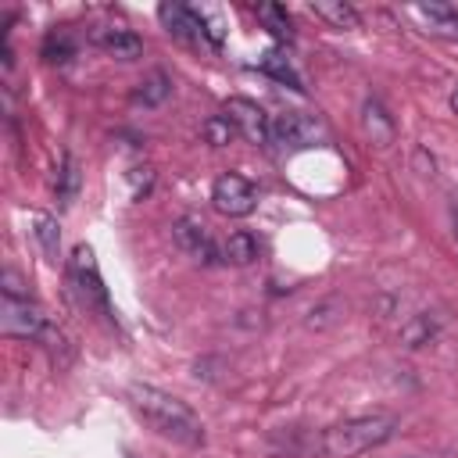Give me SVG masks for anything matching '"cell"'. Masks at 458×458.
<instances>
[{
	"instance_id": "3",
	"label": "cell",
	"mask_w": 458,
	"mask_h": 458,
	"mask_svg": "<svg viewBox=\"0 0 458 458\" xmlns=\"http://www.w3.org/2000/svg\"><path fill=\"white\" fill-rule=\"evenodd\" d=\"M0 329L4 336H21V340H32V344H43L50 351L64 347V333L50 322V315L29 297V301H14V297H4V308H0Z\"/></svg>"
},
{
	"instance_id": "23",
	"label": "cell",
	"mask_w": 458,
	"mask_h": 458,
	"mask_svg": "<svg viewBox=\"0 0 458 458\" xmlns=\"http://www.w3.org/2000/svg\"><path fill=\"white\" fill-rule=\"evenodd\" d=\"M451 111H454V114H458V86H454V89H451Z\"/></svg>"
},
{
	"instance_id": "2",
	"label": "cell",
	"mask_w": 458,
	"mask_h": 458,
	"mask_svg": "<svg viewBox=\"0 0 458 458\" xmlns=\"http://www.w3.org/2000/svg\"><path fill=\"white\" fill-rule=\"evenodd\" d=\"M397 429L394 415L372 411V415H354V419H340L333 426L322 429V451L329 458H358L379 444H386Z\"/></svg>"
},
{
	"instance_id": "5",
	"label": "cell",
	"mask_w": 458,
	"mask_h": 458,
	"mask_svg": "<svg viewBox=\"0 0 458 458\" xmlns=\"http://www.w3.org/2000/svg\"><path fill=\"white\" fill-rule=\"evenodd\" d=\"M211 204H215L218 215L243 218V215L254 211V204H258V190H254V182L243 179L240 172H225V175H218L215 186H211Z\"/></svg>"
},
{
	"instance_id": "7",
	"label": "cell",
	"mask_w": 458,
	"mask_h": 458,
	"mask_svg": "<svg viewBox=\"0 0 458 458\" xmlns=\"http://www.w3.org/2000/svg\"><path fill=\"white\" fill-rule=\"evenodd\" d=\"M225 118H229V122L236 125V132H240L247 143H254V147H261V143L272 140V118L265 114L261 104H254V100H247V97H229V100H225Z\"/></svg>"
},
{
	"instance_id": "8",
	"label": "cell",
	"mask_w": 458,
	"mask_h": 458,
	"mask_svg": "<svg viewBox=\"0 0 458 458\" xmlns=\"http://www.w3.org/2000/svg\"><path fill=\"white\" fill-rule=\"evenodd\" d=\"M172 236H175L179 250H186L190 258H197L204 265H215L218 261V247H215V240H211V233H208L204 222H197V218L186 215V218H179L172 225Z\"/></svg>"
},
{
	"instance_id": "22",
	"label": "cell",
	"mask_w": 458,
	"mask_h": 458,
	"mask_svg": "<svg viewBox=\"0 0 458 458\" xmlns=\"http://www.w3.org/2000/svg\"><path fill=\"white\" fill-rule=\"evenodd\" d=\"M451 229H454V240H458V193L451 197Z\"/></svg>"
},
{
	"instance_id": "6",
	"label": "cell",
	"mask_w": 458,
	"mask_h": 458,
	"mask_svg": "<svg viewBox=\"0 0 458 458\" xmlns=\"http://www.w3.org/2000/svg\"><path fill=\"white\" fill-rule=\"evenodd\" d=\"M322 136H326V125H322L315 114L286 111V114H276V118H272V140H276L279 147L304 150V147H315Z\"/></svg>"
},
{
	"instance_id": "24",
	"label": "cell",
	"mask_w": 458,
	"mask_h": 458,
	"mask_svg": "<svg viewBox=\"0 0 458 458\" xmlns=\"http://www.w3.org/2000/svg\"><path fill=\"white\" fill-rule=\"evenodd\" d=\"M411 458H415V454H411Z\"/></svg>"
},
{
	"instance_id": "19",
	"label": "cell",
	"mask_w": 458,
	"mask_h": 458,
	"mask_svg": "<svg viewBox=\"0 0 458 458\" xmlns=\"http://www.w3.org/2000/svg\"><path fill=\"white\" fill-rule=\"evenodd\" d=\"M261 72H268V75H276L279 82H286V86L301 89L297 72H293V68H290V61H286V57H279V54H265V57H261Z\"/></svg>"
},
{
	"instance_id": "9",
	"label": "cell",
	"mask_w": 458,
	"mask_h": 458,
	"mask_svg": "<svg viewBox=\"0 0 458 458\" xmlns=\"http://www.w3.org/2000/svg\"><path fill=\"white\" fill-rule=\"evenodd\" d=\"M157 18H161V25H165L175 39H186V43H200V39H204V18H200V11H193V7L161 4V7H157Z\"/></svg>"
},
{
	"instance_id": "4",
	"label": "cell",
	"mask_w": 458,
	"mask_h": 458,
	"mask_svg": "<svg viewBox=\"0 0 458 458\" xmlns=\"http://www.w3.org/2000/svg\"><path fill=\"white\" fill-rule=\"evenodd\" d=\"M64 272H68L72 297H75L86 311H97L100 318H111V301H107V286H104V279H100V268H97V254H93V247L75 243Z\"/></svg>"
},
{
	"instance_id": "10",
	"label": "cell",
	"mask_w": 458,
	"mask_h": 458,
	"mask_svg": "<svg viewBox=\"0 0 458 458\" xmlns=\"http://www.w3.org/2000/svg\"><path fill=\"white\" fill-rule=\"evenodd\" d=\"M93 43H97L100 50L114 54L118 61H132V57H140V50H143V39H140L132 29H125V25L93 29Z\"/></svg>"
},
{
	"instance_id": "13",
	"label": "cell",
	"mask_w": 458,
	"mask_h": 458,
	"mask_svg": "<svg viewBox=\"0 0 458 458\" xmlns=\"http://www.w3.org/2000/svg\"><path fill=\"white\" fill-rule=\"evenodd\" d=\"M172 93V82H168V75L165 72H150L136 89H132V104H143V107H154V104H161L165 97Z\"/></svg>"
},
{
	"instance_id": "21",
	"label": "cell",
	"mask_w": 458,
	"mask_h": 458,
	"mask_svg": "<svg viewBox=\"0 0 458 458\" xmlns=\"http://www.w3.org/2000/svg\"><path fill=\"white\" fill-rule=\"evenodd\" d=\"M68 54H72V43L64 39V32H61V36L50 32L47 43H43V57H47V61H68Z\"/></svg>"
},
{
	"instance_id": "14",
	"label": "cell",
	"mask_w": 458,
	"mask_h": 458,
	"mask_svg": "<svg viewBox=\"0 0 458 458\" xmlns=\"http://www.w3.org/2000/svg\"><path fill=\"white\" fill-rule=\"evenodd\" d=\"M254 14L265 21V29L276 36V39H293V21H290V14H286V7H279V4H258L254 7Z\"/></svg>"
},
{
	"instance_id": "16",
	"label": "cell",
	"mask_w": 458,
	"mask_h": 458,
	"mask_svg": "<svg viewBox=\"0 0 458 458\" xmlns=\"http://www.w3.org/2000/svg\"><path fill=\"white\" fill-rule=\"evenodd\" d=\"M54 190H57L61 204H72V197L79 190V165H75L72 154H61V168H57V179H54Z\"/></svg>"
},
{
	"instance_id": "12",
	"label": "cell",
	"mask_w": 458,
	"mask_h": 458,
	"mask_svg": "<svg viewBox=\"0 0 458 458\" xmlns=\"http://www.w3.org/2000/svg\"><path fill=\"white\" fill-rule=\"evenodd\" d=\"M32 236H36V243H39L43 258H47V261H57V247H61L57 218H54V215H43V211H36V215H32Z\"/></svg>"
},
{
	"instance_id": "1",
	"label": "cell",
	"mask_w": 458,
	"mask_h": 458,
	"mask_svg": "<svg viewBox=\"0 0 458 458\" xmlns=\"http://www.w3.org/2000/svg\"><path fill=\"white\" fill-rule=\"evenodd\" d=\"M125 397H129V408L136 411V419L143 426H150L157 437H165L172 444H182V447H204L200 415L186 401H179L175 394L147 386V383H136V386H129Z\"/></svg>"
},
{
	"instance_id": "17",
	"label": "cell",
	"mask_w": 458,
	"mask_h": 458,
	"mask_svg": "<svg viewBox=\"0 0 458 458\" xmlns=\"http://www.w3.org/2000/svg\"><path fill=\"white\" fill-rule=\"evenodd\" d=\"M433 333H437V318H429V315H415V318L401 329V336H404L408 347H422V344H429Z\"/></svg>"
},
{
	"instance_id": "18",
	"label": "cell",
	"mask_w": 458,
	"mask_h": 458,
	"mask_svg": "<svg viewBox=\"0 0 458 458\" xmlns=\"http://www.w3.org/2000/svg\"><path fill=\"white\" fill-rule=\"evenodd\" d=\"M233 136H240V132H236V125H233L225 114H215V118L204 122V140H208L211 147H225Z\"/></svg>"
},
{
	"instance_id": "11",
	"label": "cell",
	"mask_w": 458,
	"mask_h": 458,
	"mask_svg": "<svg viewBox=\"0 0 458 458\" xmlns=\"http://www.w3.org/2000/svg\"><path fill=\"white\" fill-rule=\"evenodd\" d=\"M311 14L329 21L333 29H358L361 25V14L344 0H318V4H311Z\"/></svg>"
},
{
	"instance_id": "15",
	"label": "cell",
	"mask_w": 458,
	"mask_h": 458,
	"mask_svg": "<svg viewBox=\"0 0 458 458\" xmlns=\"http://www.w3.org/2000/svg\"><path fill=\"white\" fill-rule=\"evenodd\" d=\"M258 236H250L247 229H236L229 240H225V261H233V265H250L254 258H258Z\"/></svg>"
},
{
	"instance_id": "20",
	"label": "cell",
	"mask_w": 458,
	"mask_h": 458,
	"mask_svg": "<svg viewBox=\"0 0 458 458\" xmlns=\"http://www.w3.org/2000/svg\"><path fill=\"white\" fill-rule=\"evenodd\" d=\"M0 286H4V297H14V301H29V297H32V293H29V286H25V279H21L14 268H4Z\"/></svg>"
}]
</instances>
